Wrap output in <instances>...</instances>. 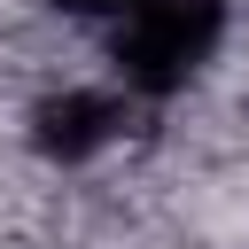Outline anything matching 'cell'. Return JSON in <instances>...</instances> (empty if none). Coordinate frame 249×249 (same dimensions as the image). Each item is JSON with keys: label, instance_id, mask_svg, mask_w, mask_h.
<instances>
[{"label": "cell", "instance_id": "3", "mask_svg": "<svg viewBox=\"0 0 249 249\" xmlns=\"http://www.w3.org/2000/svg\"><path fill=\"white\" fill-rule=\"evenodd\" d=\"M54 8H62V16H93V23H124L140 0H54Z\"/></svg>", "mask_w": 249, "mask_h": 249}, {"label": "cell", "instance_id": "1", "mask_svg": "<svg viewBox=\"0 0 249 249\" xmlns=\"http://www.w3.org/2000/svg\"><path fill=\"white\" fill-rule=\"evenodd\" d=\"M226 39V0H140L124 23H109V62L124 93H179L202 78V62Z\"/></svg>", "mask_w": 249, "mask_h": 249}, {"label": "cell", "instance_id": "2", "mask_svg": "<svg viewBox=\"0 0 249 249\" xmlns=\"http://www.w3.org/2000/svg\"><path fill=\"white\" fill-rule=\"evenodd\" d=\"M124 132V109L117 93H93V86H62L47 101H31V148L47 163H93L109 140Z\"/></svg>", "mask_w": 249, "mask_h": 249}]
</instances>
